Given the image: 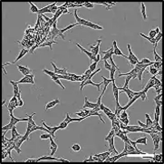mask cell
I'll return each instance as SVG.
<instances>
[{"instance_id":"cell-50","label":"cell","mask_w":164,"mask_h":164,"mask_svg":"<svg viewBox=\"0 0 164 164\" xmlns=\"http://www.w3.org/2000/svg\"><path fill=\"white\" fill-rule=\"evenodd\" d=\"M51 64H52L53 67H54V72L55 73H57V72H58V71L60 70V68H58V67H57V66L55 65V64L53 62V61L51 62Z\"/></svg>"},{"instance_id":"cell-35","label":"cell","mask_w":164,"mask_h":164,"mask_svg":"<svg viewBox=\"0 0 164 164\" xmlns=\"http://www.w3.org/2000/svg\"><path fill=\"white\" fill-rule=\"evenodd\" d=\"M158 71H159V70H157L156 68H154V67L152 66V64H151V66H149V73H150L151 74H152L153 76H156Z\"/></svg>"},{"instance_id":"cell-47","label":"cell","mask_w":164,"mask_h":164,"mask_svg":"<svg viewBox=\"0 0 164 164\" xmlns=\"http://www.w3.org/2000/svg\"><path fill=\"white\" fill-rule=\"evenodd\" d=\"M138 123H139V126H140V127H141V128H144V129H150V128H151V127H149V126H148L146 123H145V124H144V123H142L141 121H138Z\"/></svg>"},{"instance_id":"cell-4","label":"cell","mask_w":164,"mask_h":164,"mask_svg":"<svg viewBox=\"0 0 164 164\" xmlns=\"http://www.w3.org/2000/svg\"><path fill=\"white\" fill-rule=\"evenodd\" d=\"M121 92H126V94H127V96H128V98H129V101H130L131 99L133 98L135 95H138L141 93V92H134V91H131V90L129 89V87H127V88H122V87L120 88V87H119V93Z\"/></svg>"},{"instance_id":"cell-15","label":"cell","mask_w":164,"mask_h":164,"mask_svg":"<svg viewBox=\"0 0 164 164\" xmlns=\"http://www.w3.org/2000/svg\"><path fill=\"white\" fill-rule=\"evenodd\" d=\"M102 54H103V57H102V61H107L109 60L110 57H112L113 55V46H112L111 48L107 51H102Z\"/></svg>"},{"instance_id":"cell-34","label":"cell","mask_w":164,"mask_h":164,"mask_svg":"<svg viewBox=\"0 0 164 164\" xmlns=\"http://www.w3.org/2000/svg\"><path fill=\"white\" fill-rule=\"evenodd\" d=\"M145 117H146V124H147L149 127L152 126V124H153V121L151 119V116L148 114V113H146V114H145Z\"/></svg>"},{"instance_id":"cell-37","label":"cell","mask_w":164,"mask_h":164,"mask_svg":"<svg viewBox=\"0 0 164 164\" xmlns=\"http://www.w3.org/2000/svg\"><path fill=\"white\" fill-rule=\"evenodd\" d=\"M68 124H69V123H68L67 121H65L64 120V121H63L59 125H58V128H59V130H60V129H61V130H63V129H65V128H67Z\"/></svg>"},{"instance_id":"cell-13","label":"cell","mask_w":164,"mask_h":164,"mask_svg":"<svg viewBox=\"0 0 164 164\" xmlns=\"http://www.w3.org/2000/svg\"><path fill=\"white\" fill-rule=\"evenodd\" d=\"M112 46H113V55H117V56L121 55V56H122V57H124V58L127 59V55H125L124 54H122V52L119 49L116 41H113V43H112Z\"/></svg>"},{"instance_id":"cell-42","label":"cell","mask_w":164,"mask_h":164,"mask_svg":"<svg viewBox=\"0 0 164 164\" xmlns=\"http://www.w3.org/2000/svg\"><path fill=\"white\" fill-rule=\"evenodd\" d=\"M161 37H162V33L161 32H160V33L158 34L157 36H155V42H156V46H157V45H158V43L160 42V40L161 39Z\"/></svg>"},{"instance_id":"cell-32","label":"cell","mask_w":164,"mask_h":164,"mask_svg":"<svg viewBox=\"0 0 164 164\" xmlns=\"http://www.w3.org/2000/svg\"><path fill=\"white\" fill-rule=\"evenodd\" d=\"M139 35H140V36H142V37H144L145 39H147L148 41H149V42H150V43H151V44H152V45L154 46L155 48L157 47V46H156V42H155V39H151V38H150L149 36H145V35H143V34H141V33H140V34H139Z\"/></svg>"},{"instance_id":"cell-21","label":"cell","mask_w":164,"mask_h":164,"mask_svg":"<svg viewBox=\"0 0 164 164\" xmlns=\"http://www.w3.org/2000/svg\"><path fill=\"white\" fill-rule=\"evenodd\" d=\"M97 106L96 103H93L92 102H89V100L87 97H84V104H83V108H88V109H94Z\"/></svg>"},{"instance_id":"cell-41","label":"cell","mask_w":164,"mask_h":164,"mask_svg":"<svg viewBox=\"0 0 164 164\" xmlns=\"http://www.w3.org/2000/svg\"><path fill=\"white\" fill-rule=\"evenodd\" d=\"M120 118H129V115L127 113V111L125 110H122L120 113Z\"/></svg>"},{"instance_id":"cell-54","label":"cell","mask_w":164,"mask_h":164,"mask_svg":"<svg viewBox=\"0 0 164 164\" xmlns=\"http://www.w3.org/2000/svg\"><path fill=\"white\" fill-rule=\"evenodd\" d=\"M36 161H37V159H28V160H26V162H36Z\"/></svg>"},{"instance_id":"cell-45","label":"cell","mask_w":164,"mask_h":164,"mask_svg":"<svg viewBox=\"0 0 164 164\" xmlns=\"http://www.w3.org/2000/svg\"><path fill=\"white\" fill-rule=\"evenodd\" d=\"M155 36H156V34H155V30L154 29L151 30V31L149 32V37H150V38H151V39H154Z\"/></svg>"},{"instance_id":"cell-51","label":"cell","mask_w":164,"mask_h":164,"mask_svg":"<svg viewBox=\"0 0 164 164\" xmlns=\"http://www.w3.org/2000/svg\"><path fill=\"white\" fill-rule=\"evenodd\" d=\"M87 161H92V162H93V161H94L93 158H92V155H90V157H89L88 159L84 160V161H83V162H87Z\"/></svg>"},{"instance_id":"cell-27","label":"cell","mask_w":164,"mask_h":164,"mask_svg":"<svg viewBox=\"0 0 164 164\" xmlns=\"http://www.w3.org/2000/svg\"><path fill=\"white\" fill-rule=\"evenodd\" d=\"M135 143L137 144H143L147 145V137H142V138L137 139V141H135Z\"/></svg>"},{"instance_id":"cell-14","label":"cell","mask_w":164,"mask_h":164,"mask_svg":"<svg viewBox=\"0 0 164 164\" xmlns=\"http://www.w3.org/2000/svg\"><path fill=\"white\" fill-rule=\"evenodd\" d=\"M17 68L18 70H19L20 73H22V74H23L24 76L28 75V74H31V73H32V70L30 69V68H28L27 66L17 65Z\"/></svg>"},{"instance_id":"cell-9","label":"cell","mask_w":164,"mask_h":164,"mask_svg":"<svg viewBox=\"0 0 164 164\" xmlns=\"http://www.w3.org/2000/svg\"><path fill=\"white\" fill-rule=\"evenodd\" d=\"M76 46L78 47L79 49L81 50V52L83 53V54H85L86 55L88 56L89 58H90V61L91 62H92V61H95V59H96V55H92V53L90 52V51H88V50H86L85 48H83L82 46H81L79 44H76Z\"/></svg>"},{"instance_id":"cell-55","label":"cell","mask_w":164,"mask_h":164,"mask_svg":"<svg viewBox=\"0 0 164 164\" xmlns=\"http://www.w3.org/2000/svg\"><path fill=\"white\" fill-rule=\"evenodd\" d=\"M154 30H155V34H156V36H157L158 34H159V33H160V32H161V31H160V28H159L158 26H157V27H156V28H155Z\"/></svg>"},{"instance_id":"cell-26","label":"cell","mask_w":164,"mask_h":164,"mask_svg":"<svg viewBox=\"0 0 164 164\" xmlns=\"http://www.w3.org/2000/svg\"><path fill=\"white\" fill-rule=\"evenodd\" d=\"M28 4L30 5V9H31V12H32V13H36V14L39 13V9H38V7H36L35 4L32 3V2H28Z\"/></svg>"},{"instance_id":"cell-44","label":"cell","mask_w":164,"mask_h":164,"mask_svg":"<svg viewBox=\"0 0 164 164\" xmlns=\"http://www.w3.org/2000/svg\"><path fill=\"white\" fill-rule=\"evenodd\" d=\"M139 63H140V64H153V62H151V60L148 59V58H143V59H141V61H139Z\"/></svg>"},{"instance_id":"cell-28","label":"cell","mask_w":164,"mask_h":164,"mask_svg":"<svg viewBox=\"0 0 164 164\" xmlns=\"http://www.w3.org/2000/svg\"><path fill=\"white\" fill-rule=\"evenodd\" d=\"M51 79H52L53 81H54V82H55V83H57L58 85L61 86L63 90H65V87H64V86L63 85V83H62V82H61V81H60V79H58V77H57V76H56V75H55V76H53V77H51Z\"/></svg>"},{"instance_id":"cell-43","label":"cell","mask_w":164,"mask_h":164,"mask_svg":"<svg viewBox=\"0 0 164 164\" xmlns=\"http://www.w3.org/2000/svg\"><path fill=\"white\" fill-rule=\"evenodd\" d=\"M50 137H52L51 134L46 132V133H44V134L41 135V136H40V139H41V140H47V139H50Z\"/></svg>"},{"instance_id":"cell-49","label":"cell","mask_w":164,"mask_h":164,"mask_svg":"<svg viewBox=\"0 0 164 164\" xmlns=\"http://www.w3.org/2000/svg\"><path fill=\"white\" fill-rule=\"evenodd\" d=\"M120 120H121V122H122V123H124L125 125L129 124V121H130L129 118H120Z\"/></svg>"},{"instance_id":"cell-3","label":"cell","mask_w":164,"mask_h":164,"mask_svg":"<svg viewBox=\"0 0 164 164\" xmlns=\"http://www.w3.org/2000/svg\"><path fill=\"white\" fill-rule=\"evenodd\" d=\"M28 52H29V51H28V49L23 48V49L20 51L19 54L17 55V58L15 59V61H13V62H11V63H6V64H3V69H5V66H6V65H8V64H16L17 62H18V61H19V60L21 59V58H23L24 56L26 55Z\"/></svg>"},{"instance_id":"cell-6","label":"cell","mask_w":164,"mask_h":164,"mask_svg":"<svg viewBox=\"0 0 164 164\" xmlns=\"http://www.w3.org/2000/svg\"><path fill=\"white\" fill-rule=\"evenodd\" d=\"M34 78H35V74L31 73V74H28V75L24 76L23 78L21 79L20 81H18V83H32L35 85V81H34Z\"/></svg>"},{"instance_id":"cell-7","label":"cell","mask_w":164,"mask_h":164,"mask_svg":"<svg viewBox=\"0 0 164 164\" xmlns=\"http://www.w3.org/2000/svg\"><path fill=\"white\" fill-rule=\"evenodd\" d=\"M102 43V39H98L96 41V44L95 45H92V46H90V52L92 53V55H99V52H100V45Z\"/></svg>"},{"instance_id":"cell-17","label":"cell","mask_w":164,"mask_h":164,"mask_svg":"<svg viewBox=\"0 0 164 164\" xmlns=\"http://www.w3.org/2000/svg\"><path fill=\"white\" fill-rule=\"evenodd\" d=\"M59 103H60V100H59V99H55V100H53V101H51V102H47V103H46L45 110H46V111H48L49 109L54 108L55 106H56V105L59 104Z\"/></svg>"},{"instance_id":"cell-36","label":"cell","mask_w":164,"mask_h":164,"mask_svg":"<svg viewBox=\"0 0 164 164\" xmlns=\"http://www.w3.org/2000/svg\"><path fill=\"white\" fill-rule=\"evenodd\" d=\"M113 136H115V131H114V129L112 128V130H111V131L109 132V134L106 136L104 138V141H107L109 140V139H111L112 137H113Z\"/></svg>"},{"instance_id":"cell-53","label":"cell","mask_w":164,"mask_h":164,"mask_svg":"<svg viewBox=\"0 0 164 164\" xmlns=\"http://www.w3.org/2000/svg\"><path fill=\"white\" fill-rule=\"evenodd\" d=\"M155 103H156V105H158V106H160V107H161V105H162V101L161 100H159V101H154Z\"/></svg>"},{"instance_id":"cell-11","label":"cell","mask_w":164,"mask_h":164,"mask_svg":"<svg viewBox=\"0 0 164 164\" xmlns=\"http://www.w3.org/2000/svg\"><path fill=\"white\" fill-rule=\"evenodd\" d=\"M49 140H50V150H51L50 155H51V156H54V155L55 154L57 149H58V145L55 142V141H54L55 139L53 138V137H50Z\"/></svg>"},{"instance_id":"cell-8","label":"cell","mask_w":164,"mask_h":164,"mask_svg":"<svg viewBox=\"0 0 164 164\" xmlns=\"http://www.w3.org/2000/svg\"><path fill=\"white\" fill-rule=\"evenodd\" d=\"M42 124H43V126H45V127L49 131V133L51 134V136H52L53 138L55 139V133L56 132L57 130H59L58 126H50V125H47L44 121H42Z\"/></svg>"},{"instance_id":"cell-19","label":"cell","mask_w":164,"mask_h":164,"mask_svg":"<svg viewBox=\"0 0 164 164\" xmlns=\"http://www.w3.org/2000/svg\"><path fill=\"white\" fill-rule=\"evenodd\" d=\"M78 26L77 25V23H74V24H71V25H69L68 26H66V27H64V28H63V29H60V36L62 37L63 40H64V32H66V31H68V30H71L73 28V27H74V26Z\"/></svg>"},{"instance_id":"cell-38","label":"cell","mask_w":164,"mask_h":164,"mask_svg":"<svg viewBox=\"0 0 164 164\" xmlns=\"http://www.w3.org/2000/svg\"><path fill=\"white\" fill-rule=\"evenodd\" d=\"M161 65H162V62H153V64H152V66L157 70H161Z\"/></svg>"},{"instance_id":"cell-29","label":"cell","mask_w":164,"mask_h":164,"mask_svg":"<svg viewBox=\"0 0 164 164\" xmlns=\"http://www.w3.org/2000/svg\"><path fill=\"white\" fill-rule=\"evenodd\" d=\"M82 148L81 147V145L78 144V143H74V144L71 147V150H72L73 151H74V152H78V151H82Z\"/></svg>"},{"instance_id":"cell-1","label":"cell","mask_w":164,"mask_h":164,"mask_svg":"<svg viewBox=\"0 0 164 164\" xmlns=\"http://www.w3.org/2000/svg\"><path fill=\"white\" fill-rule=\"evenodd\" d=\"M73 15H74V18L76 20V23L78 26H87V27H90V28H92V29H95V30H102L103 29V27L101 26H99L97 24H94L91 22V21H88V20H85L83 19V18H81V17H78V15H77V10H74V12H73Z\"/></svg>"},{"instance_id":"cell-40","label":"cell","mask_w":164,"mask_h":164,"mask_svg":"<svg viewBox=\"0 0 164 164\" xmlns=\"http://www.w3.org/2000/svg\"><path fill=\"white\" fill-rule=\"evenodd\" d=\"M43 73H46L47 75H49L50 77H53V76H55L56 73L55 72H52V71H49V70H46V69H43Z\"/></svg>"},{"instance_id":"cell-2","label":"cell","mask_w":164,"mask_h":164,"mask_svg":"<svg viewBox=\"0 0 164 164\" xmlns=\"http://www.w3.org/2000/svg\"><path fill=\"white\" fill-rule=\"evenodd\" d=\"M127 48H128V51H129V55H127V60L129 61L130 64L133 67V66L136 65V64L139 62V59L137 58V56L135 55L134 54L131 52V45H130V44L127 45Z\"/></svg>"},{"instance_id":"cell-24","label":"cell","mask_w":164,"mask_h":164,"mask_svg":"<svg viewBox=\"0 0 164 164\" xmlns=\"http://www.w3.org/2000/svg\"><path fill=\"white\" fill-rule=\"evenodd\" d=\"M99 5H102V6H104L106 7V8L108 10H111L112 9V6H115V2H99Z\"/></svg>"},{"instance_id":"cell-16","label":"cell","mask_w":164,"mask_h":164,"mask_svg":"<svg viewBox=\"0 0 164 164\" xmlns=\"http://www.w3.org/2000/svg\"><path fill=\"white\" fill-rule=\"evenodd\" d=\"M115 80H112V92L114 95V99H115V102H119V87L116 85V83L114 82Z\"/></svg>"},{"instance_id":"cell-46","label":"cell","mask_w":164,"mask_h":164,"mask_svg":"<svg viewBox=\"0 0 164 164\" xmlns=\"http://www.w3.org/2000/svg\"><path fill=\"white\" fill-rule=\"evenodd\" d=\"M83 7H87V8H92V7H94V4L89 3V2H84L83 3Z\"/></svg>"},{"instance_id":"cell-30","label":"cell","mask_w":164,"mask_h":164,"mask_svg":"<svg viewBox=\"0 0 164 164\" xmlns=\"http://www.w3.org/2000/svg\"><path fill=\"white\" fill-rule=\"evenodd\" d=\"M102 80H103V82H102V84H103V90H106L107 86L109 85V83L112 82V80H111V79L105 78L104 76H102Z\"/></svg>"},{"instance_id":"cell-18","label":"cell","mask_w":164,"mask_h":164,"mask_svg":"<svg viewBox=\"0 0 164 164\" xmlns=\"http://www.w3.org/2000/svg\"><path fill=\"white\" fill-rule=\"evenodd\" d=\"M139 98H141V93H140V94H138V95H135L133 98L131 99V100L129 101L128 103L125 105V106H123V107H122V110H125V111H127V109H128L129 107H131V105L133 104V103H134V102H136V101H137V100H138Z\"/></svg>"},{"instance_id":"cell-48","label":"cell","mask_w":164,"mask_h":164,"mask_svg":"<svg viewBox=\"0 0 164 164\" xmlns=\"http://www.w3.org/2000/svg\"><path fill=\"white\" fill-rule=\"evenodd\" d=\"M103 62H104V68L106 70L110 71V70H111V68H112V65H111L110 64H108V62H107V61H103Z\"/></svg>"},{"instance_id":"cell-22","label":"cell","mask_w":164,"mask_h":164,"mask_svg":"<svg viewBox=\"0 0 164 164\" xmlns=\"http://www.w3.org/2000/svg\"><path fill=\"white\" fill-rule=\"evenodd\" d=\"M54 44H57V42L56 41H55V40H49V39H46V41L45 42V43L41 44L40 46H38V47H44V46H49L50 47V50H52V46L54 45Z\"/></svg>"},{"instance_id":"cell-31","label":"cell","mask_w":164,"mask_h":164,"mask_svg":"<svg viewBox=\"0 0 164 164\" xmlns=\"http://www.w3.org/2000/svg\"><path fill=\"white\" fill-rule=\"evenodd\" d=\"M153 54H154V59L155 62H162V57L159 55V54L156 51V48H153Z\"/></svg>"},{"instance_id":"cell-10","label":"cell","mask_w":164,"mask_h":164,"mask_svg":"<svg viewBox=\"0 0 164 164\" xmlns=\"http://www.w3.org/2000/svg\"><path fill=\"white\" fill-rule=\"evenodd\" d=\"M10 115V124L12 125V126H15V125H17V122H19V121H28V118H24V119H20V118H17V117H15L12 114H9Z\"/></svg>"},{"instance_id":"cell-20","label":"cell","mask_w":164,"mask_h":164,"mask_svg":"<svg viewBox=\"0 0 164 164\" xmlns=\"http://www.w3.org/2000/svg\"><path fill=\"white\" fill-rule=\"evenodd\" d=\"M11 135H12V137H11V139L9 140V141H14L17 138V137H19V136H21V134H19L18 133V131H17V126L15 125L13 128L11 129ZM8 141V142H9Z\"/></svg>"},{"instance_id":"cell-23","label":"cell","mask_w":164,"mask_h":164,"mask_svg":"<svg viewBox=\"0 0 164 164\" xmlns=\"http://www.w3.org/2000/svg\"><path fill=\"white\" fill-rule=\"evenodd\" d=\"M10 83L13 85V90H14V95L17 96V93L19 92V87H18V82H14V81H10Z\"/></svg>"},{"instance_id":"cell-52","label":"cell","mask_w":164,"mask_h":164,"mask_svg":"<svg viewBox=\"0 0 164 164\" xmlns=\"http://www.w3.org/2000/svg\"><path fill=\"white\" fill-rule=\"evenodd\" d=\"M161 96H162V93H159V94H157V96L154 97V101H159V100H161Z\"/></svg>"},{"instance_id":"cell-12","label":"cell","mask_w":164,"mask_h":164,"mask_svg":"<svg viewBox=\"0 0 164 164\" xmlns=\"http://www.w3.org/2000/svg\"><path fill=\"white\" fill-rule=\"evenodd\" d=\"M52 160H54V161H64V162H69V161H66V160H64V159H56V158H55L54 156H51V155H49V156H42V157H40L37 159V161H52Z\"/></svg>"},{"instance_id":"cell-39","label":"cell","mask_w":164,"mask_h":164,"mask_svg":"<svg viewBox=\"0 0 164 164\" xmlns=\"http://www.w3.org/2000/svg\"><path fill=\"white\" fill-rule=\"evenodd\" d=\"M97 64H98V63L97 62H93V63H92V64H90V66H89V69L91 70V72H94L95 70H96V67H97Z\"/></svg>"},{"instance_id":"cell-25","label":"cell","mask_w":164,"mask_h":164,"mask_svg":"<svg viewBox=\"0 0 164 164\" xmlns=\"http://www.w3.org/2000/svg\"><path fill=\"white\" fill-rule=\"evenodd\" d=\"M141 15H142L143 20H147V13H146V7H145L144 3L141 4Z\"/></svg>"},{"instance_id":"cell-56","label":"cell","mask_w":164,"mask_h":164,"mask_svg":"<svg viewBox=\"0 0 164 164\" xmlns=\"http://www.w3.org/2000/svg\"><path fill=\"white\" fill-rule=\"evenodd\" d=\"M66 13H69V11H68V9L64 10V12H63V14H66Z\"/></svg>"},{"instance_id":"cell-5","label":"cell","mask_w":164,"mask_h":164,"mask_svg":"<svg viewBox=\"0 0 164 164\" xmlns=\"http://www.w3.org/2000/svg\"><path fill=\"white\" fill-rule=\"evenodd\" d=\"M87 84H92V85H93V86H96V87H97V90L100 91V90H101L100 86L102 84V82H98V83H94L92 80H83V81L81 82V85H80V91H82V88H83L85 85H87Z\"/></svg>"},{"instance_id":"cell-33","label":"cell","mask_w":164,"mask_h":164,"mask_svg":"<svg viewBox=\"0 0 164 164\" xmlns=\"http://www.w3.org/2000/svg\"><path fill=\"white\" fill-rule=\"evenodd\" d=\"M161 160H162V154H155L153 153V156H152V161H155L157 162H161Z\"/></svg>"}]
</instances>
